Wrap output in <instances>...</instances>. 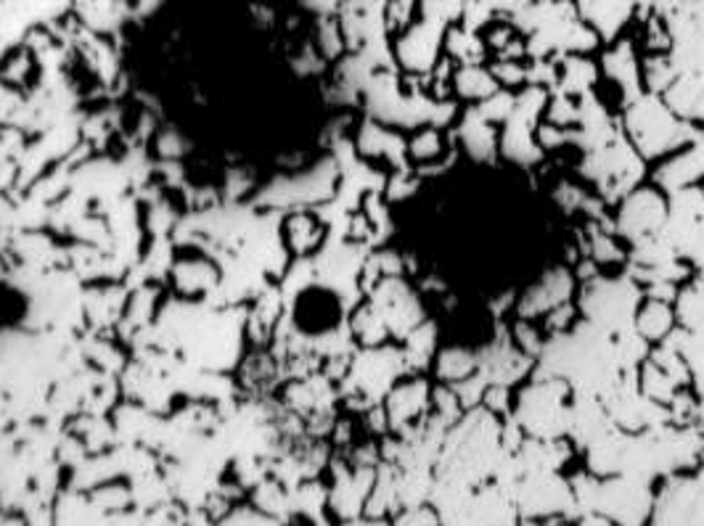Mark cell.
I'll return each mask as SVG.
<instances>
[{"instance_id":"1","label":"cell","mask_w":704,"mask_h":526,"mask_svg":"<svg viewBox=\"0 0 704 526\" xmlns=\"http://www.w3.org/2000/svg\"><path fill=\"white\" fill-rule=\"evenodd\" d=\"M626 138L647 162H660L673 151L692 143L689 122L673 115V109L657 93L633 98L626 109Z\"/></svg>"},{"instance_id":"2","label":"cell","mask_w":704,"mask_h":526,"mask_svg":"<svg viewBox=\"0 0 704 526\" xmlns=\"http://www.w3.org/2000/svg\"><path fill=\"white\" fill-rule=\"evenodd\" d=\"M514 421L530 437H559L569 423V384L562 378L546 376L524 386L514 395Z\"/></svg>"},{"instance_id":"3","label":"cell","mask_w":704,"mask_h":526,"mask_svg":"<svg viewBox=\"0 0 704 526\" xmlns=\"http://www.w3.org/2000/svg\"><path fill=\"white\" fill-rule=\"evenodd\" d=\"M643 299L641 286L628 278H601V281L586 286L580 299V308L586 310L590 325L601 331H620V325L633 323L636 310Z\"/></svg>"},{"instance_id":"4","label":"cell","mask_w":704,"mask_h":526,"mask_svg":"<svg viewBox=\"0 0 704 526\" xmlns=\"http://www.w3.org/2000/svg\"><path fill=\"white\" fill-rule=\"evenodd\" d=\"M668 215L670 202L665 191H660L657 185L633 189L622 196L620 210H617V233L633 244L652 241V236L662 233L668 225Z\"/></svg>"},{"instance_id":"5","label":"cell","mask_w":704,"mask_h":526,"mask_svg":"<svg viewBox=\"0 0 704 526\" xmlns=\"http://www.w3.org/2000/svg\"><path fill=\"white\" fill-rule=\"evenodd\" d=\"M445 40V26L431 22H418L397 43V58L410 75H431L437 62H440V49Z\"/></svg>"},{"instance_id":"6","label":"cell","mask_w":704,"mask_h":526,"mask_svg":"<svg viewBox=\"0 0 704 526\" xmlns=\"http://www.w3.org/2000/svg\"><path fill=\"white\" fill-rule=\"evenodd\" d=\"M704 183V143H686L660 159L654 170V185L665 193L700 189Z\"/></svg>"},{"instance_id":"7","label":"cell","mask_w":704,"mask_h":526,"mask_svg":"<svg viewBox=\"0 0 704 526\" xmlns=\"http://www.w3.org/2000/svg\"><path fill=\"white\" fill-rule=\"evenodd\" d=\"M575 291V278L569 270H548L543 272L541 278L533 286H527L520 299V318H527V321H535V318H543L546 312H551L559 304L569 302Z\"/></svg>"},{"instance_id":"8","label":"cell","mask_w":704,"mask_h":526,"mask_svg":"<svg viewBox=\"0 0 704 526\" xmlns=\"http://www.w3.org/2000/svg\"><path fill=\"white\" fill-rule=\"evenodd\" d=\"M431 386L424 376H410L403 384L392 386L387 397V412L395 423L416 421L431 408Z\"/></svg>"},{"instance_id":"9","label":"cell","mask_w":704,"mask_h":526,"mask_svg":"<svg viewBox=\"0 0 704 526\" xmlns=\"http://www.w3.org/2000/svg\"><path fill=\"white\" fill-rule=\"evenodd\" d=\"M675 310L670 308V302H662V299L643 297L639 310H636L633 318V329L647 344L654 342H668L670 336L675 334Z\"/></svg>"},{"instance_id":"10","label":"cell","mask_w":704,"mask_h":526,"mask_svg":"<svg viewBox=\"0 0 704 526\" xmlns=\"http://www.w3.org/2000/svg\"><path fill=\"white\" fill-rule=\"evenodd\" d=\"M662 101L683 122H692V119L704 122V75H694V72L692 75H679L670 83V88L662 93Z\"/></svg>"},{"instance_id":"11","label":"cell","mask_w":704,"mask_h":526,"mask_svg":"<svg viewBox=\"0 0 704 526\" xmlns=\"http://www.w3.org/2000/svg\"><path fill=\"white\" fill-rule=\"evenodd\" d=\"M458 141H461L463 151L469 157H474L477 162H484V159L498 151V130L480 111L469 109V115L458 125Z\"/></svg>"},{"instance_id":"12","label":"cell","mask_w":704,"mask_h":526,"mask_svg":"<svg viewBox=\"0 0 704 526\" xmlns=\"http://www.w3.org/2000/svg\"><path fill=\"white\" fill-rule=\"evenodd\" d=\"M450 90H454L458 98H463V101H471L477 106L493 96L498 90V83L495 77L490 75V69H482L480 64H467L458 66L456 75L450 77Z\"/></svg>"},{"instance_id":"13","label":"cell","mask_w":704,"mask_h":526,"mask_svg":"<svg viewBox=\"0 0 704 526\" xmlns=\"http://www.w3.org/2000/svg\"><path fill=\"white\" fill-rule=\"evenodd\" d=\"M435 371L440 376L442 384L456 386L467 378L474 376L480 371V357L474 355L469 347H461V344H454V347H442L435 355Z\"/></svg>"},{"instance_id":"14","label":"cell","mask_w":704,"mask_h":526,"mask_svg":"<svg viewBox=\"0 0 704 526\" xmlns=\"http://www.w3.org/2000/svg\"><path fill=\"white\" fill-rule=\"evenodd\" d=\"M442 45H445V53H448V58H454V62H458L461 66L480 64L484 53H488L482 35L463 30V26H450V30H445Z\"/></svg>"},{"instance_id":"15","label":"cell","mask_w":704,"mask_h":526,"mask_svg":"<svg viewBox=\"0 0 704 526\" xmlns=\"http://www.w3.org/2000/svg\"><path fill=\"white\" fill-rule=\"evenodd\" d=\"M445 151H448V143H445L440 128H435V125H427V128L416 130L414 136L405 141V157L414 159L416 164L440 162Z\"/></svg>"},{"instance_id":"16","label":"cell","mask_w":704,"mask_h":526,"mask_svg":"<svg viewBox=\"0 0 704 526\" xmlns=\"http://www.w3.org/2000/svg\"><path fill=\"white\" fill-rule=\"evenodd\" d=\"M422 6V19L437 26H448L461 19L467 0H418Z\"/></svg>"},{"instance_id":"17","label":"cell","mask_w":704,"mask_h":526,"mask_svg":"<svg viewBox=\"0 0 704 526\" xmlns=\"http://www.w3.org/2000/svg\"><path fill=\"white\" fill-rule=\"evenodd\" d=\"M490 75L495 77L498 85H506V88L527 83V69L520 62H501V58H495V64L490 66Z\"/></svg>"},{"instance_id":"18","label":"cell","mask_w":704,"mask_h":526,"mask_svg":"<svg viewBox=\"0 0 704 526\" xmlns=\"http://www.w3.org/2000/svg\"><path fill=\"white\" fill-rule=\"evenodd\" d=\"M537 3H562V0H537Z\"/></svg>"},{"instance_id":"19","label":"cell","mask_w":704,"mask_h":526,"mask_svg":"<svg viewBox=\"0 0 704 526\" xmlns=\"http://www.w3.org/2000/svg\"><path fill=\"white\" fill-rule=\"evenodd\" d=\"M702 143H704V130H702Z\"/></svg>"}]
</instances>
